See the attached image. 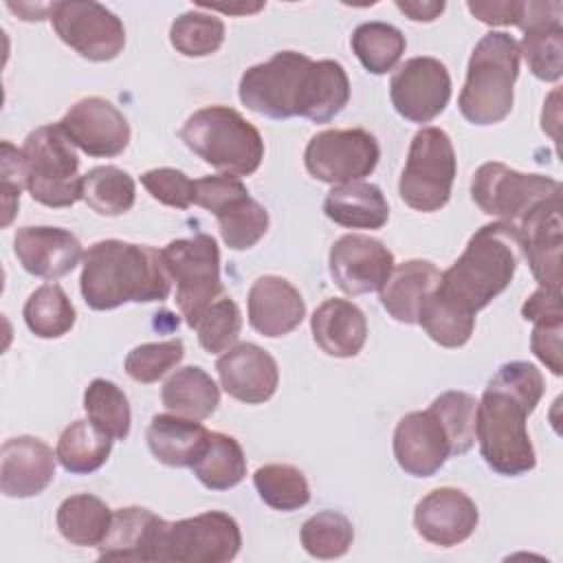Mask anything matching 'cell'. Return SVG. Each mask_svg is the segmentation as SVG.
Returning <instances> with one entry per match:
<instances>
[{"instance_id":"cell-44","label":"cell","mask_w":563,"mask_h":563,"mask_svg":"<svg viewBox=\"0 0 563 563\" xmlns=\"http://www.w3.org/2000/svg\"><path fill=\"white\" fill-rule=\"evenodd\" d=\"M440 422L444 424L449 440H451V453L462 455L475 444V413H477V400L466 391H444L429 405Z\"/></svg>"},{"instance_id":"cell-2","label":"cell","mask_w":563,"mask_h":563,"mask_svg":"<svg viewBox=\"0 0 563 563\" xmlns=\"http://www.w3.org/2000/svg\"><path fill=\"white\" fill-rule=\"evenodd\" d=\"M79 288L92 310H112L128 301H165L172 277L161 251L147 244L101 240L84 253Z\"/></svg>"},{"instance_id":"cell-11","label":"cell","mask_w":563,"mask_h":563,"mask_svg":"<svg viewBox=\"0 0 563 563\" xmlns=\"http://www.w3.org/2000/svg\"><path fill=\"white\" fill-rule=\"evenodd\" d=\"M312 59L297 51L275 53L268 62L244 70L240 79V101L264 117L290 119L297 117V106L306 73Z\"/></svg>"},{"instance_id":"cell-22","label":"cell","mask_w":563,"mask_h":563,"mask_svg":"<svg viewBox=\"0 0 563 563\" xmlns=\"http://www.w3.org/2000/svg\"><path fill=\"white\" fill-rule=\"evenodd\" d=\"M222 389L246 405L266 402L279 383L275 358L255 343H238L229 347L216 363Z\"/></svg>"},{"instance_id":"cell-12","label":"cell","mask_w":563,"mask_h":563,"mask_svg":"<svg viewBox=\"0 0 563 563\" xmlns=\"http://www.w3.org/2000/svg\"><path fill=\"white\" fill-rule=\"evenodd\" d=\"M242 545L238 521L220 510L187 517L165 528L158 561L169 563H224Z\"/></svg>"},{"instance_id":"cell-10","label":"cell","mask_w":563,"mask_h":563,"mask_svg":"<svg viewBox=\"0 0 563 563\" xmlns=\"http://www.w3.org/2000/svg\"><path fill=\"white\" fill-rule=\"evenodd\" d=\"M194 205L216 216L222 242L233 251L255 246L268 231V211L249 196L238 176L218 174L194 180Z\"/></svg>"},{"instance_id":"cell-17","label":"cell","mask_w":563,"mask_h":563,"mask_svg":"<svg viewBox=\"0 0 563 563\" xmlns=\"http://www.w3.org/2000/svg\"><path fill=\"white\" fill-rule=\"evenodd\" d=\"M330 275L347 295L376 292L394 271L391 251L376 238L350 233L330 249Z\"/></svg>"},{"instance_id":"cell-51","label":"cell","mask_w":563,"mask_h":563,"mask_svg":"<svg viewBox=\"0 0 563 563\" xmlns=\"http://www.w3.org/2000/svg\"><path fill=\"white\" fill-rule=\"evenodd\" d=\"M521 314L526 321H539V319H554L563 317L561 312V290L543 288L539 286L523 303Z\"/></svg>"},{"instance_id":"cell-29","label":"cell","mask_w":563,"mask_h":563,"mask_svg":"<svg viewBox=\"0 0 563 563\" xmlns=\"http://www.w3.org/2000/svg\"><path fill=\"white\" fill-rule=\"evenodd\" d=\"M209 433L198 420L178 413H158L152 418L145 440L152 455L167 466H191L205 451Z\"/></svg>"},{"instance_id":"cell-35","label":"cell","mask_w":563,"mask_h":563,"mask_svg":"<svg viewBox=\"0 0 563 563\" xmlns=\"http://www.w3.org/2000/svg\"><path fill=\"white\" fill-rule=\"evenodd\" d=\"M112 440L90 420L70 422L57 440L59 464L75 475H86L101 468L110 455Z\"/></svg>"},{"instance_id":"cell-43","label":"cell","mask_w":563,"mask_h":563,"mask_svg":"<svg viewBox=\"0 0 563 563\" xmlns=\"http://www.w3.org/2000/svg\"><path fill=\"white\" fill-rule=\"evenodd\" d=\"M169 42L187 57L211 55L224 42V22L202 11H187L172 22Z\"/></svg>"},{"instance_id":"cell-38","label":"cell","mask_w":563,"mask_h":563,"mask_svg":"<svg viewBox=\"0 0 563 563\" xmlns=\"http://www.w3.org/2000/svg\"><path fill=\"white\" fill-rule=\"evenodd\" d=\"M134 198V178L114 165L95 167L84 176V200L99 216H121L132 209Z\"/></svg>"},{"instance_id":"cell-1","label":"cell","mask_w":563,"mask_h":563,"mask_svg":"<svg viewBox=\"0 0 563 563\" xmlns=\"http://www.w3.org/2000/svg\"><path fill=\"white\" fill-rule=\"evenodd\" d=\"M541 372L528 361L504 363L488 380L475 413V440L486 464L508 477L534 468L537 455L526 418L543 396Z\"/></svg>"},{"instance_id":"cell-26","label":"cell","mask_w":563,"mask_h":563,"mask_svg":"<svg viewBox=\"0 0 563 563\" xmlns=\"http://www.w3.org/2000/svg\"><path fill=\"white\" fill-rule=\"evenodd\" d=\"M306 317L299 290L284 277L264 275L249 290V323L264 336L277 339L292 332Z\"/></svg>"},{"instance_id":"cell-52","label":"cell","mask_w":563,"mask_h":563,"mask_svg":"<svg viewBox=\"0 0 563 563\" xmlns=\"http://www.w3.org/2000/svg\"><path fill=\"white\" fill-rule=\"evenodd\" d=\"M396 7L409 15L413 22H431L444 11V2H402L398 0Z\"/></svg>"},{"instance_id":"cell-42","label":"cell","mask_w":563,"mask_h":563,"mask_svg":"<svg viewBox=\"0 0 563 563\" xmlns=\"http://www.w3.org/2000/svg\"><path fill=\"white\" fill-rule=\"evenodd\" d=\"M352 541V521L336 510L317 512L301 526V545L314 559H339L350 550Z\"/></svg>"},{"instance_id":"cell-6","label":"cell","mask_w":563,"mask_h":563,"mask_svg":"<svg viewBox=\"0 0 563 563\" xmlns=\"http://www.w3.org/2000/svg\"><path fill=\"white\" fill-rule=\"evenodd\" d=\"M26 189L44 207L62 209L84 198V176L73 143L59 125L35 128L20 147Z\"/></svg>"},{"instance_id":"cell-41","label":"cell","mask_w":563,"mask_h":563,"mask_svg":"<svg viewBox=\"0 0 563 563\" xmlns=\"http://www.w3.org/2000/svg\"><path fill=\"white\" fill-rule=\"evenodd\" d=\"M418 323L424 328V332L444 347H460L464 345L475 328V317L455 308L446 299L433 290L418 314Z\"/></svg>"},{"instance_id":"cell-7","label":"cell","mask_w":563,"mask_h":563,"mask_svg":"<svg viewBox=\"0 0 563 563\" xmlns=\"http://www.w3.org/2000/svg\"><path fill=\"white\" fill-rule=\"evenodd\" d=\"M165 268L176 282V306L189 328L222 295L220 249L207 233L172 240L161 249Z\"/></svg>"},{"instance_id":"cell-34","label":"cell","mask_w":563,"mask_h":563,"mask_svg":"<svg viewBox=\"0 0 563 563\" xmlns=\"http://www.w3.org/2000/svg\"><path fill=\"white\" fill-rule=\"evenodd\" d=\"M191 471L209 490H227L244 479L246 457L235 438L211 431L209 442L202 455L191 464Z\"/></svg>"},{"instance_id":"cell-24","label":"cell","mask_w":563,"mask_h":563,"mask_svg":"<svg viewBox=\"0 0 563 563\" xmlns=\"http://www.w3.org/2000/svg\"><path fill=\"white\" fill-rule=\"evenodd\" d=\"M167 521L156 512L128 506L112 512L106 539L97 545L101 561H158Z\"/></svg>"},{"instance_id":"cell-53","label":"cell","mask_w":563,"mask_h":563,"mask_svg":"<svg viewBox=\"0 0 563 563\" xmlns=\"http://www.w3.org/2000/svg\"><path fill=\"white\" fill-rule=\"evenodd\" d=\"M200 7H209V9H218V11H224V13H253V11H260L264 4L262 2H255V4H202Z\"/></svg>"},{"instance_id":"cell-39","label":"cell","mask_w":563,"mask_h":563,"mask_svg":"<svg viewBox=\"0 0 563 563\" xmlns=\"http://www.w3.org/2000/svg\"><path fill=\"white\" fill-rule=\"evenodd\" d=\"M253 484L264 504L290 512L310 501V486L303 473L290 464H264L253 473Z\"/></svg>"},{"instance_id":"cell-4","label":"cell","mask_w":563,"mask_h":563,"mask_svg":"<svg viewBox=\"0 0 563 563\" xmlns=\"http://www.w3.org/2000/svg\"><path fill=\"white\" fill-rule=\"evenodd\" d=\"M519 59L521 53L517 40L504 31H490L475 44L466 68V81L457 99L466 121L475 125H493L510 114Z\"/></svg>"},{"instance_id":"cell-8","label":"cell","mask_w":563,"mask_h":563,"mask_svg":"<svg viewBox=\"0 0 563 563\" xmlns=\"http://www.w3.org/2000/svg\"><path fill=\"white\" fill-rule=\"evenodd\" d=\"M455 178V150L440 128H422L413 134L398 194L416 211L433 213L451 198Z\"/></svg>"},{"instance_id":"cell-20","label":"cell","mask_w":563,"mask_h":563,"mask_svg":"<svg viewBox=\"0 0 563 563\" xmlns=\"http://www.w3.org/2000/svg\"><path fill=\"white\" fill-rule=\"evenodd\" d=\"M479 521L475 501L460 488H435L424 495L413 510L416 532L440 548H453L466 541Z\"/></svg>"},{"instance_id":"cell-19","label":"cell","mask_w":563,"mask_h":563,"mask_svg":"<svg viewBox=\"0 0 563 563\" xmlns=\"http://www.w3.org/2000/svg\"><path fill=\"white\" fill-rule=\"evenodd\" d=\"M451 455L449 433L431 407L411 411L396 424L394 457L405 473L431 477Z\"/></svg>"},{"instance_id":"cell-48","label":"cell","mask_w":563,"mask_h":563,"mask_svg":"<svg viewBox=\"0 0 563 563\" xmlns=\"http://www.w3.org/2000/svg\"><path fill=\"white\" fill-rule=\"evenodd\" d=\"M0 178H2V205H4L2 227H9L15 216L18 205H20V191H22V187H26L22 152L15 150L9 141H2Z\"/></svg>"},{"instance_id":"cell-46","label":"cell","mask_w":563,"mask_h":563,"mask_svg":"<svg viewBox=\"0 0 563 563\" xmlns=\"http://www.w3.org/2000/svg\"><path fill=\"white\" fill-rule=\"evenodd\" d=\"M185 356V345L180 339L143 343L128 352L125 372L136 383H156L172 367H176Z\"/></svg>"},{"instance_id":"cell-16","label":"cell","mask_w":563,"mask_h":563,"mask_svg":"<svg viewBox=\"0 0 563 563\" xmlns=\"http://www.w3.org/2000/svg\"><path fill=\"white\" fill-rule=\"evenodd\" d=\"M57 125L73 145L97 158L119 156L130 143L128 119L103 97L77 101Z\"/></svg>"},{"instance_id":"cell-13","label":"cell","mask_w":563,"mask_h":563,"mask_svg":"<svg viewBox=\"0 0 563 563\" xmlns=\"http://www.w3.org/2000/svg\"><path fill=\"white\" fill-rule=\"evenodd\" d=\"M48 18L59 40L90 62H110L125 46L123 22L99 2L59 0Z\"/></svg>"},{"instance_id":"cell-45","label":"cell","mask_w":563,"mask_h":563,"mask_svg":"<svg viewBox=\"0 0 563 563\" xmlns=\"http://www.w3.org/2000/svg\"><path fill=\"white\" fill-rule=\"evenodd\" d=\"M200 345L209 354H220L227 352L240 336L242 330V314L240 308L233 299L222 297L216 299L198 319L196 328Z\"/></svg>"},{"instance_id":"cell-33","label":"cell","mask_w":563,"mask_h":563,"mask_svg":"<svg viewBox=\"0 0 563 563\" xmlns=\"http://www.w3.org/2000/svg\"><path fill=\"white\" fill-rule=\"evenodd\" d=\"M112 523V510L95 495L81 493L66 497L57 508L59 534L73 545H99Z\"/></svg>"},{"instance_id":"cell-32","label":"cell","mask_w":563,"mask_h":563,"mask_svg":"<svg viewBox=\"0 0 563 563\" xmlns=\"http://www.w3.org/2000/svg\"><path fill=\"white\" fill-rule=\"evenodd\" d=\"M161 400L172 413L202 420L216 411L220 402V389L202 367L187 365L176 369L165 380Z\"/></svg>"},{"instance_id":"cell-40","label":"cell","mask_w":563,"mask_h":563,"mask_svg":"<svg viewBox=\"0 0 563 563\" xmlns=\"http://www.w3.org/2000/svg\"><path fill=\"white\" fill-rule=\"evenodd\" d=\"M84 409L88 420L114 440H125L130 433V405L125 394L106 378H95L84 391Z\"/></svg>"},{"instance_id":"cell-50","label":"cell","mask_w":563,"mask_h":563,"mask_svg":"<svg viewBox=\"0 0 563 563\" xmlns=\"http://www.w3.org/2000/svg\"><path fill=\"white\" fill-rule=\"evenodd\" d=\"M468 11L484 24H517L521 22L523 2L517 0H504V2H468Z\"/></svg>"},{"instance_id":"cell-37","label":"cell","mask_w":563,"mask_h":563,"mask_svg":"<svg viewBox=\"0 0 563 563\" xmlns=\"http://www.w3.org/2000/svg\"><path fill=\"white\" fill-rule=\"evenodd\" d=\"M352 51L372 75L391 70L405 53V35L387 22H363L352 33Z\"/></svg>"},{"instance_id":"cell-28","label":"cell","mask_w":563,"mask_h":563,"mask_svg":"<svg viewBox=\"0 0 563 563\" xmlns=\"http://www.w3.org/2000/svg\"><path fill=\"white\" fill-rule=\"evenodd\" d=\"M440 271L429 260H407L394 266L380 288L383 308L400 323H418L424 299L438 288Z\"/></svg>"},{"instance_id":"cell-14","label":"cell","mask_w":563,"mask_h":563,"mask_svg":"<svg viewBox=\"0 0 563 563\" xmlns=\"http://www.w3.org/2000/svg\"><path fill=\"white\" fill-rule=\"evenodd\" d=\"M378 158V141L363 128L323 130L308 141L303 152L308 174L330 185H345L369 176Z\"/></svg>"},{"instance_id":"cell-23","label":"cell","mask_w":563,"mask_h":563,"mask_svg":"<svg viewBox=\"0 0 563 563\" xmlns=\"http://www.w3.org/2000/svg\"><path fill=\"white\" fill-rule=\"evenodd\" d=\"M55 457L57 453L40 438L4 440L0 449V490L15 499L40 495L55 477Z\"/></svg>"},{"instance_id":"cell-36","label":"cell","mask_w":563,"mask_h":563,"mask_svg":"<svg viewBox=\"0 0 563 563\" xmlns=\"http://www.w3.org/2000/svg\"><path fill=\"white\" fill-rule=\"evenodd\" d=\"M26 328L40 339H57L75 325V306L59 284H44L24 303Z\"/></svg>"},{"instance_id":"cell-27","label":"cell","mask_w":563,"mask_h":563,"mask_svg":"<svg viewBox=\"0 0 563 563\" xmlns=\"http://www.w3.org/2000/svg\"><path fill=\"white\" fill-rule=\"evenodd\" d=\"M314 343L330 356H356L367 339V319L363 310L347 299H325L310 317Z\"/></svg>"},{"instance_id":"cell-9","label":"cell","mask_w":563,"mask_h":563,"mask_svg":"<svg viewBox=\"0 0 563 563\" xmlns=\"http://www.w3.org/2000/svg\"><path fill=\"white\" fill-rule=\"evenodd\" d=\"M561 194V183L541 174H521L490 161L477 167L471 183L473 202L499 222L517 227L539 202Z\"/></svg>"},{"instance_id":"cell-18","label":"cell","mask_w":563,"mask_h":563,"mask_svg":"<svg viewBox=\"0 0 563 563\" xmlns=\"http://www.w3.org/2000/svg\"><path fill=\"white\" fill-rule=\"evenodd\" d=\"M521 251L539 286L561 290V194L539 202L517 227Z\"/></svg>"},{"instance_id":"cell-49","label":"cell","mask_w":563,"mask_h":563,"mask_svg":"<svg viewBox=\"0 0 563 563\" xmlns=\"http://www.w3.org/2000/svg\"><path fill=\"white\" fill-rule=\"evenodd\" d=\"M532 336L530 347L534 356L554 374H563V358H561V332H563V317L554 319H539L532 321Z\"/></svg>"},{"instance_id":"cell-30","label":"cell","mask_w":563,"mask_h":563,"mask_svg":"<svg viewBox=\"0 0 563 563\" xmlns=\"http://www.w3.org/2000/svg\"><path fill=\"white\" fill-rule=\"evenodd\" d=\"M347 101L350 79L343 66L334 59L312 62L303 79L297 114L314 123H328L347 106Z\"/></svg>"},{"instance_id":"cell-15","label":"cell","mask_w":563,"mask_h":563,"mask_svg":"<svg viewBox=\"0 0 563 563\" xmlns=\"http://www.w3.org/2000/svg\"><path fill=\"white\" fill-rule=\"evenodd\" d=\"M389 97L400 117L413 123H429L444 112L451 99L449 70L435 57H411L394 73Z\"/></svg>"},{"instance_id":"cell-47","label":"cell","mask_w":563,"mask_h":563,"mask_svg":"<svg viewBox=\"0 0 563 563\" xmlns=\"http://www.w3.org/2000/svg\"><path fill=\"white\" fill-rule=\"evenodd\" d=\"M141 185L147 194L176 209H187L194 202V180H189L180 169L174 167H156L141 176Z\"/></svg>"},{"instance_id":"cell-21","label":"cell","mask_w":563,"mask_h":563,"mask_svg":"<svg viewBox=\"0 0 563 563\" xmlns=\"http://www.w3.org/2000/svg\"><path fill=\"white\" fill-rule=\"evenodd\" d=\"M561 2H523L521 44L530 73L541 81H559L563 73V24Z\"/></svg>"},{"instance_id":"cell-31","label":"cell","mask_w":563,"mask_h":563,"mask_svg":"<svg viewBox=\"0 0 563 563\" xmlns=\"http://www.w3.org/2000/svg\"><path fill=\"white\" fill-rule=\"evenodd\" d=\"M325 216L350 229H380L389 220V205L380 187L363 180L334 185L323 200Z\"/></svg>"},{"instance_id":"cell-5","label":"cell","mask_w":563,"mask_h":563,"mask_svg":"<svg viewBox=\"0 0 563 563\" xmlns=\"http://www.w3.org/2000/svg\"><path fill=\"white\" fill-rule=\"evenodd\" d=\"M185 145L211 167L229 176H251L264 158V141L238 110L207 106L180 128Z\"/></svg>"},{"instance_id":"cell-25","label":"cell","mask_w":563,"mask_h":563,"mask_svg":"<svg viewBox=\"0 0 563 563\" xmlns=\"http://www.w3.org/2000/svg\"><path fill=\"white\" fill-rule=\"evenodd\" d=\"M13 251L22 268L35 277L57 279L81 260V242L59 227H22L15 231Z\"/></svg>"},{"instance_id":"cell-3","label":"cell","mask_w":563,"mask_h":563,"mask_svg":"<svg viewBox=\"0 0 563 563\" xmlns=\"http://www.w3.org/2000/svg\"><path fill=\"white\" fill-rule=\"evenodd\" d=\"M521 255L517 229L490 222L477 229L464 253L440 275L438 295L475 317L512 282Z\"/></svg>"}]
</instances>
